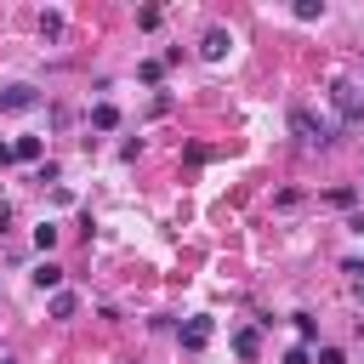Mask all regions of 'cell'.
<instances>
[{"label": "cell", "instance_id": "1", "mask_svg": "<svg viewBox=\"0 0 364 364\" xmlns=\"http://www.w3.org/2000/svg\"><path fill=\"white\" fill-rule=\"evenodd\" d=\"M290 131H296L307 148H330V142H336V131H330L313 108H290Z\"/></svg>", "mask_w": 364, "mask_h": 364}, {"label": "cell", "instance_id": "2", "mask_svg": "<svg viewBox=\"0 0 364 364\" xmlns=\"http://www.w3.org/2000/svg\"><path fill=\"white\" fill-rule=\"evenodd\" d=\"M330 102L341 108V119H358V114H364V102H358V85H347V80H336V85H330Z\"/></svg>", "mask_w": 364, "mask_h": 364}, {"label": "cell", "instance_id": "3", "mask_svg": "<svg viewBox=\"0 0 364 364\" xmlns=\"http://www.w3.org/2000/svg\"><path fill=\"white\" fill-rule=\"evenodd\" d=\"M34 102H40V91H34V85H23V80L0 91V108H6V114H23V108H34Z\"/></svg>", "mask_w": 364, "mask_h": 364}, {"label": "cell", "instance_id": "4", "mask_svg": "<svg viewBox=\"0 0 364 364\" xmlns=\"http://www.w3.org/2000/svg\"><path fill=\"white\" fill-rule=\"evenodd\" d=\"M228 46H233V40H228V28H205V40H199V57L222 63V57H228Z\"/></svg>", "mask_w": 364, "mask_h": 364}, {"label": "cell", "instance_id": "5", "mask_svg": "<svg viewBox=\"0 0 364 364\" xmlns=\"http://www.w3.org/2000/svg\"><path fill=\"white\" fill-rule=\"evenodd\" d=\"M205 341H210V318H188V324H182V347H188V353H199Z\"/></svg>", "mask_w": 364, "mask_h": 364}, {"label": "cell", "instance_id": "6", "mask_svg": "<svg viewBox=\"0 0 364 364\" xmlns=\"http://www.w3.org/2000/svg\"><path fill=\"white\" fill-rule=\"evenodd\" d=\"M34 284L57 296V290H63V267H57V262H40V267H34Z\"/></svg>", "mask_w": 364, "mask_h": 364}, {"label": "cell", "instance_id": "7", "mask_svg": "<svg viewBox=\"0 0 364 364\" xmlns=\"http://www.w3.org/2000/svg\"><path fill=\"white\" fill-rule=\"evenodd\" d=\"M74 313H80V296L74 290H57L51 296V318H74Z\"/></svg>", "mask_w": 364, "mask_h": 364}, {"label": "cell", "instance_id": "8", "mask_svg": "<svg viewBox=\"0 0 364 364\" xmlns=\"http://www.w3.org/2000/svg\"><path fill=\"white\" fill-rule=\"evenodd\" d=\"M91 125H97V131H114V125H119V108H114V102H97V108H91Z\"/></svg>", "mask_w": 364, "mask_h": 364}, {"label": "cell", "instance_id": "9", "mask_svg": "<svg viewBox=\"0 0 364 364\" xmlns=\"http://www.w3.org/2000/svg\"><path fill=\"white\" fill-rule=\"evenodd\" d=\"M233 353H239V358H256V353H262V336H256V330H239V336H233Z\"/></svg>", "mask_w": 364, "mask_h": 364}, {"label": "cell", "instance_id": "10", "mask_svg": "<svg viewBox=\"0 0 364 364\" xmlns=\"http://www.w3.org/2000/svg\"><path fill=\"white\" fill-rule=\"evenodd\" d=\"M11 154H17V159H40V136H17Z\"/></svg>", "mask_w": 364, "mask_h": 364}, {"label": "cell", "instance_id": "11", "mask_svg": "<svg viewBox=\"0 0 364 364\" xmlns=\"http://www.w3.org/2000/svg\"><path fill=\"white\" fill-rule=\"evenodd\" d=\"M296 17H301V23H313V17H324V0H296Z\"/></svg>", "mask_w": 364, "mask_h": 364}, {"label": "cell", "instance_id": "12", "mask_svg": "<svg viewBox=\"0 0 364 364\" xmlns=\"http://www.w3.org/2000/svg\"><path fill=\"white\" fill-rule=\"evenodd\" d=\"M40 34L57 40V34H63V17H57V11H40Z\"/></svg>", "mask_w": 364, "mask_h": 364}, {"label": "cell", "instance_id": "13", "mask_svg": "<svg viewBox=\"0 0 364 364\" xmlns=\"http://www.w3.org/2000/svg\"><path fill=\"white\" fill-rule=\"evenodd\" d=\"M136 74H142V80H148V85H159V74H165V57H148V63H142V68H136Z\"/></svg>", "mask_w": 364, "mask_h": 364}, {"label": "cell", "instance_id": "14", "mask_svg": "<svg viewBox=\"0 0 364 364\" xmlns=\"http://www.w3.org/2000/svg\"><path fill=\"white\" fill-rule=\"evenodd\" d=\"M296 336H301V341H313V336H318V318H307V313H296Z\"/></svg>", "mask_w": 364, "mask_h": 364}, {"label": "cell", "instance_id": "15", "mask_svg": "<svg viewBox=\"0 0 364 364\" xmlns=\"http://www.w3.org/2000/svg\"><path fill=\"white\" fill-rule=\"evenodd\" d=\"M34 245H40V250H51V245H57V228H51V222H46V228H34Z\"/></svg>", "mask_w": 364, "mask_h": 364}, {"label": "cell", "instance_id": "16", "mask_svg": "<svg viewBox=\"0 0 364 364\" xmlns=\"http://www.w3.org/2000/svg\"><path fill=\"white\" fill-rule=\"evenodd\" d=\"M307 358H313V353H307V341H296V347L284 353V364H307Z\"/></svg>", "mask_w": 364, "mask_h": 364}, {"label": "cell", "instance_id": "17", "mask_svg": "<svg viewBox=\"0 0 364 364\" xmlns=\"http://www.w3.org/2000/svg\"><path fill=\"white\" fill-rule=\"evenodd\" d=\"M318 364H347V353L341 347H318Z\"/></svg>", "mask_w": 364, "mask_h": 364}, {"label": "cell", "instance_id": "18", "mask_svg": "<svg viewBox=\"0 0 364 364\" xmlns=\"http://www.w3.org/2000/svg\"><path fill=\"white\" fill-rule=\"evenodd\" d=\"M341 273H347V279H364V262H358V256H347V262H341Z\"/></svg>", "mask_w": 364, "mask_h": 364}, {"label": "cell", "instance_id": "19", "mask_svg": "<svg viewBox=\"0 0 364 364\" xmlns=\"http://www.w3.org/2000/svg\"><path fill=\"white\" fill-rule=\"evenodd\" d=\"M11 159H17V154H11V142H0V165H11Z\"/></svg>", "mask_w": 364, "mask_h": 364}, {"label": "cell", "instance_id": "20", "mask_svg": "<svg viewBox=\"0 0 364 364\" xmlns=\"http://www.w3.org/2000/svg\"><path fill=\"white\" fill-rule=\"evenodd\" d=\"M119 364H136V358H119Z\"/></svg>", "mask_w": 364, "mask_h": 364}, {"label": "cell", "instance_id": "21", "mask_svg": "<svg viewBox=\"0 0 364 364\" xmlns=\"http://www.w3.org/2000/svg\"><path fill=\"white\" fill-rule=\"evenodd\" d=\"M0 364H6V358H0Z\"/></svg>", "mask_w": 364, "mask_h": 364}]
</instances>
